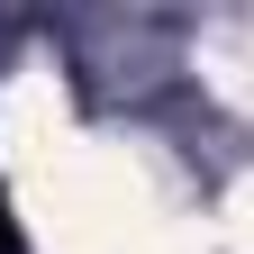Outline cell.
<instances>
[{
	"instance_id": "6da1fadb",
	"label": "cell",
	"mask_w": 254,
	"mask_h": 254,
	"mask_svg": "<svg viewBox=\"0 0 254 254\" xmlns=\"http://www.w3.org/2000/svg\"><path fill=\"white\" fill-rule=\"evenodd\" d=\"M27 209L55 254H209V227H190L118 145H64L46 173H27Z\"/></svg>"
},
{
	"instance_id": "7a4b0ae2",
	"label": "cell",
	"mask_w": 254,
	"mask_h": 254,
	"mask_svg": "<svg viewBox=\"0 0 254 254\" xmlns=\"http://www.w3.org/2000/svg\"><path fill=\"white\" fill-rule=\"evenodd\" d=\"M64 145H73V118H64V82L46 73V64H27V73L9 82V100H0V164L27 182V173H46Z\"/></svg>"
},
{
	"instance_id": "3957f363",
	"label": "cell",
	"mask_w": 254,
	"mask_h": 254,
	"mask_svg": "<svg viewBox=\"0 0 254 254\" xmlns=\"http://www.w3.org/2000/svg\"><path fill=\"white\" fill-rule=\"evenodd\" d=\"M200 82H209L227 109H254V18L200 27Z\"/></svg>"
}]
</instances>
